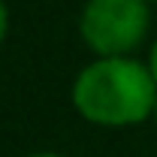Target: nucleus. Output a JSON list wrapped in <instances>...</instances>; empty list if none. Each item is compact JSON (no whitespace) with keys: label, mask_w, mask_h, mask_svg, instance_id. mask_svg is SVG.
<instances>
[{"label":"nucleus","mask_w":157,"mask_h":157,"mask_svg":"<svg viewBox=\"0 0 157 157\" xmlns=\"http://www.w3.org/2000/svg\"><path fill=\"white\" fill-rule=\"evenodd\" d=\"M73 106L85 121L100 127H130L154 115L157 82L139 60L100 58L78 73L73 85Z\"/></svg>","instance_id":"nucleus-1"},{"label":"nucleus","mask_w":157,"mask_h":157,"mask_svg":"<svg viewBox=\"0 0 157 157\" xmlns=\"http://www.w3.org/2000/svg\"><path fill=\"white\" fill-rule=\"evenodd\" d=\"M78 30L100 58H121L148 33V0H88Z\"/></svg>","instance_id":"nucleus-2"},{"label":"nucleus","mask_w":157,"mask_h":157,"mask_svg":"<svg viewBox=\"0 0 157 157\" xmlns=\"http://www.w3.org/2000/svg\"><path fill=\"white\" fill-rule=\"evenodd\" d=\"M6 30H9V12H6V6H3V0H0V42L6 36Z\"/></svg>","instance_id":"nucleus-3"},{"label":"nucleus","mask_w":157,"mask_h":157,"mask_svg":"<svg viewBox=\"0 0 157 157\" xmlns=\"http://www.w3.org/2000/svg\"><path fill=\"white\" fill-rule=\"evenodd\" d=\"M148 70H151V76H154V82H157V42L151 45V55H148Z\"/></svg>","instance_id":"nucleus-4"},{"label":"nucleus","mask_w":157,"mask_h":157,"mask_svg":"<svg viewBox=\"0 0 157 157\" xmlns=\"http://www.w3.org/2000/svg\"><path fill=\"white\" fill-rule=\"evenodd\" d=\"M30 157H63V154H55V151H39V154H30Z\"/></svg>","instance_id":"nucleus-5"},{"label":"nucleus","mask_w":157,"mask_h":157,"mask_svg":"<svg viewBox=\"0 0 157 157\" xmlns=\"http://www.w3.org/2000/svg\"><path fill=\"white\" fill-rule=\"evenodd\" d=\"M154 121H157V106H154Z\"/></svg>","instance_id":"nucleus-6"},{"label":"nucleus","mask_w":157,"mask_h":157,"mask_svg":"<svg viewBox=\"0 0 157 157\" xmlns=\"http://www.w3.org/2000/svg\"><path fill=\"white\" fill-rule=\"evenodd\" d=\"M148 3H157V0H148Z\"/></svg>","instance_id":"nucleus-7"}]
</instances>
